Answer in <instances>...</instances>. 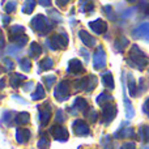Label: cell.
I'll list each match as a JSON object with an SVG mask.
<instances>
[{"label": "cell", "mask_w": 149, "mask_h": 149, "mask_svg": "<svg viewBox=\"0 0 149 149\" xmlns=\"http://www.w3.org/2000/svg\"><path fill=\"white\" fill-rule=\"evenodd\" d=\"M72 128H73L74 134L79 135V136H86V135L89 134V127L82 120H76L72 124Z\"/></svg>", "instance_id": "obj_1"}, {"label": "cell", "mask_w": 149, "mask_h": 149, "mask_svg": "<svg viewBox=\"0 0 149 149\" xmlns=\"http://www.w3.org/2000/svg\"><path fill=\"white\" fill-rule=\"evenodd\" d=\"M116 115V107L114 105H111V103H107V105H105V107H103V119L106 120V123H109V122L113 120V118Z\"/></svg>", "instance_id": "obj_2"}, {"label": "cell", "mask_w": 149, "mask_h": 149, "mask_svg": "<svg viewBox=\"0 0 149 149\" xmlns=\"http://www.w3.org/2000/svg\"><path fill=\"white\" fill-rule=\"evenodd\" d=\"M51 134H52V136H54V139L60 140V141L68 139L67 131H65L63 127H60V126H54V127H52V128H51Z\"/></svg>", "instance_id": "obj_3"}, {"label": "cell", "mask_w": 149, "mask_h": 149, "mask_svg": "<svg viewBox=\"0 0 149 149\" xmlns=\"http://www.w3.org/2000/svg\"><path fill=\"white\" fill-rule=\"evenodd\" d=\"M134 36L137 37V38H143L149 41V24H143L141 26H139L137 30L134 33Z\"/></svg>", "instance_id": "obj_4"}, {"label": "cell", "mask_w": 149, "mask_h": 149, "mask_svg": "<svg viewBox=\"0 0 149 149\" xmlns=\"http://www.w3.org/2000/svg\"><path fill=\"white\" fill-rule=\"evenodd\" d=\"M105 54H103L102 49H98V51L94 54V67L95 68H102L105 65Z\"/></svg>", "instance_id": "obj_5"}, {"label": "cell", "mask_w": 149, "mask_h": 149, "mask_svg": "<svg viewBox=\"0 0 149 149\" xmlns=\"http://www.w3.org/2000/svg\"><path fill=\"white\" fill-rule=\"evenodd\" d=\"M29 137H30L29 130H17V132H16V139L18 143H26Z\"/></svg>", "instance_id": "obj_6"}, {"label": "cell", "mask_w": 149, "mask_h": 149, "mask_svg": "<svg viewBox=\"0 0 149 149\" xmlns=\"http://www.w3.org/2000/svg\"><path fill=\"white\" fill-rule=\"evenodd\" d=\"M90 26H92L97 33H102L103 30H106V24H103L102 21H95V22H92L90 24Z\"/></svg>", "instance_id": "obj_7"}, {"label": "cell", "mask_w": 149, "mask_h": 149, "mask_svg": "<svg viewBox=\"0 0 149 149\" xmlns=\"http://www.w3.org/2000/svg\"><path fill=\"white\" fill-rule=\"evenodd\" d=\"M80 37L84 39L82 42H85L88 46H93V45H94V42H93V38L86 33V31H80Z\"/></svg>", "instance_id": "obj_8"}, {"label": "cell", "mask_w": 149, "mask_h": 149, "mask_svg": "<svg viewBox=\"0 0 149 149\" xmlns=\"http://www.w3.org/2000/svg\"><path fill=\"white\" fill-rule=\"evenodd\" d=\"M130 136H135V132L132 128L123 130V131H119L116 134V137H130Z\"/></svg>", "instance_id": "obj_9"}, {"label": "cell", "mask_w": 149, "mask_h": 149, "mask_svg": "<svg viewBox=\"0 0 149 149\" xmlns=\"http://www.w3.org/2000/svg\"><path fill=\"white\" fill-rule=\"evenodd\" d=\"M81 70H82V67H81V63H80L79 60H72V62H71L70 71H73L74 73H77V72H80Z\"/></svg>", "instance_id": "obj_10"}, {"label": "cell", "mask_w": 149, "mask_h": 149, "mask_svg": "<svg viewBox=\"0 0 149 149\" xmlns=\"http://www.w3.org/2000/svg\"><path fill=\"white\" fill-rule=\"evenodd\" d=\"M103 84H105L107 88H110V89H113V88H114V85H113V76H111L110 73H106L105 76H103Z\"/></svg>", "instance_id": "obj_11"}, {"label": "cell", "mask_w": 149, "mask_h": 149, "mask_svg": "<svg viewBox=\"0 0 149 149\" xmlns=\"http://www.w3.org/2000/svg\"><path fill=\"white\" fill-rule=\"evenodd\" d=\"M29 122V114L28 113H21L17 118V123L18 124H25Z\"/></svg>", "instance_id": "obj_12"}, {"label": "cell", "mask_w": 149, "mask_h": 149, "mask_svg": "<svg viewBox=\"0 0 149 149\" xmlns=\"http://www.w3.org/2000/svg\"><path fill=\"white\" fill-rule=\"evenodd\" d=\"M45 97V92H43V88H42V85H38V88H37V92L36 94L31 95V98L33 100H39V98Z\"/></svg>", "instance_id": "obj_13"}, {"label": "cell", "mask_w": 149, "mask_h": 149, "mask_svg": "<svg viewBox=\"0 0 149 149\" xmlns=\"http://www.w3.org/2000/svg\"><path fill=\"white\" fill-rule=\"evenodd\" d=\"M124 105H126V107H127V116L132 118V116H134V109H132L131 103H130V101L127 100L126 97H124Z\"/></svg>", "instance_id": "obj_14"}, {"label": "cell", "mask_w": 149, "mask_h": 149, "mask_svg": "<svg viewBox=\"0 0 149 149\" xmlns=\"http://www.w3.org/2000/svg\"><path fill=\"white\" fill-rule=\"evenodd\" d=\"M50 116H51V114L49 113V111H42L41 113V122H42V126H46L47 122H49Z\"/></svg>", "instance_id": "obj_15"}, {"label": "cell", "mask_w": 149, "mask_h": 149, "mask_svg": "<svg viewBox=\"0 0 149 149\" xmlns=\"http://www.w3.org/2000/svg\"><path fill=\"white\" fill-rule=\"evenodd\" d=\"M139 134L143 135V137H141L143 140H147V141H149V127H145V126L141 127Z\"/></svg>", "instance_id": "obj_16"}, {"label": "cell", "mask_w": 149, "mask_h": 149, "mask_svg": "<svg viewBox=\"0 0 149 149\" xmlns=\"http://www.w3.org/2000/svg\"><path fill=\"white\" fill-rule=\"evenodd\" d=\"M74 107L79 109V110H84V109L86 107V102H85L82 98H77L76 103H74Z\"/></svg>", "instance_id": "obj_17"}, {"label": "cell", "mask_w": 149, "mask_h": 149, "mask_svg": "<svg viewBox=\"0 0 149 149\" xmlns=\"http://www.w3.org/2000/svg\"><path fill=\"white\" fill-rule=\"evenodd\" d=\"M38 147L41 149H47V148H49V140H47L46 137L41 139V140H39V143H38Z\"/></svg>", "instance_id": "obj_18"}, {"label": "cell", "mask_w": 149, "mask_h": 149, "mask_svg": "<svg viewBox=\"0 0 149 149\" xmlns=\"http://www.w3.org/2000/svg\"><path fill=\"white\" fill-rule=\"evenodd\" d=\"M130 77H131V76H130ZM135 85H136V84H135V81H134V80H130V82H128V86H130V92H131V95H136V90H135Z\"/></svg>", "instance_id": "obj_19"}, {"label": "cell", "mask_w": 149, "mask_h": 149, "mask_svg": "<svg viewBox=\"0 0 149 149\" xmlns=\"http://www.w3.org/2000/svg\"><path fill=\"white\" fill-rule=\"evenodd\" d=\"M41 67L43 68V70H47V68H50V67H52V60H50V59H46L43 63L41 64Z\"/></svg>", "instance_id": "obj_20"}, {"label": "cell", "mask_w": 149, "mask_h": 149, "mask_svg": "<svg viewBox=\"0 0 149 149\" xmlns=\"http://www.w3.org/2000/svg\"><path fill=\"white\" fill-rule=\"evenodd\" d=\"M29 65H30L29 60H22V62H20V67H22L25 71H28V70H29Z\"/></svg>", "instance_id": "obj_21"}, {"label": "cell", "mask_w": 149, "mask_h": 149, "mask_svg": "<svg viewBox=\"0 0 149 149\" xmlns=\"http://www.w3.org/2000/svg\"><path fill=\"white\" fill-rule=\"evenodd\" d=\"M135 148H136L135 143H126V144L122 147V149H135Z\"/></svg>", "instance_id": "obj_22"}, {"label": "cell", "mask_w": 149, "mask_h": 149, "mask_svg": "<svg viewBox=\"0 0 149 149\" xmlns=\"http://www.w3.org/2000/svg\"><path fill=\"white\" fill-rule=\"evenodd\" d=\"M56 120L58 122H63L64 120V116H62V111H58V115H56Z\"/></svg>", "instance_id": "obj_23"}, {"label": "cell", "mask_w": 149, "mask_h": 149, "mask_svg": "<svg viewBox=\"0 0 149 149\" xmlns=\"http://www.w3.org/2000/svg\"><path fill=\"white\" fill-rule=\"evenodd\" d=\"M144 113H147L148 116H149V100L145 102V105H144Z\"/></svg>", "instance_id": "obj_24"}]
</instances>
